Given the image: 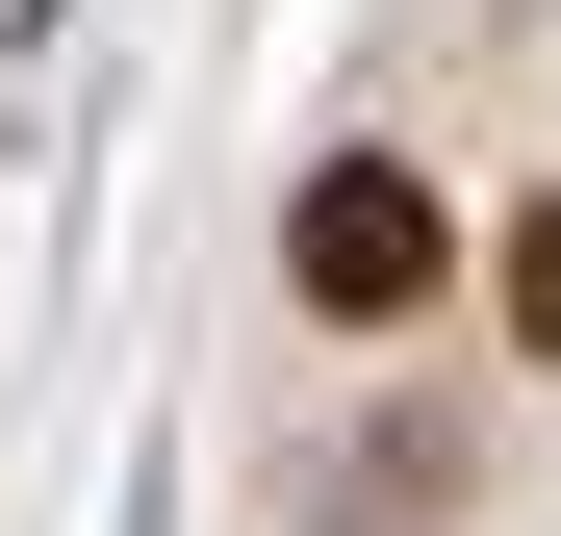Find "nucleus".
<instances>
[{"instance_id":"1","label":"nucleus","mask_w":561,"mask_h":536,"mask_svg":"<svg viewBox=\"0 0 561 536\" xmlns=\"http://www.w3.org/2000/svg\"><path fill=\"white\" fill-rule=\"evenodd\" d=\"M280 255H307V307H332V332H409V307H434V179L357 153V179H307V230H280Z\"/></svg>"}]
</instances>
